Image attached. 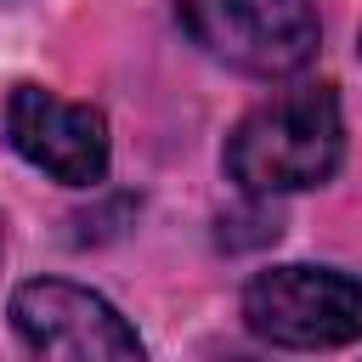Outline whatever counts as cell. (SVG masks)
Here are the masks:
<instances>
[{
	"mask_svg": "<svg viewBox=\"0 0 362 362\" xmlns=\"http://www.w3.org/2000/svg\"><path fill=\"white\" fill-rule=\"evenodd\" d=\"M345 158V113L334 85H288L249 107L226 136V175L249 198L322 187Z\"/></svg>",
	"mask_w": 362,
	"mask_h": 362,
	"instance_id": "obj_1",
	"label": "cell"
},
{
	"mask_svg": "<svg viewBox=\"0 0 362 362\" xmlns=\"http://www.w3.org/2000/svg\"><path fill=\"white\" fill-rule=\"evenodd\" d=\"M243 322L283 351H339L362 339V283L339 266H266L243 288Z\"/></svg>",
	"mask_w": 362,
	"mask_h": 362,
	"instance_id": "obj_2",
	"label": "cell"
},
{
	"mask_svg": "<svg viewBox=\"0 0 362 362\" xmlns=\"http://www.w3.org/2000/svg\"><path fill=\"white\" fill-rule=\"evenodd\" d=\"M175 17L204 57L255 79L300 74L322 40L311 0H181Z\"/></svg>",
	"mask_w": 362,
	"mask_h": 362,
	"instance_id": "obj_3",
	"label": "cell"
},
{
	"mask_svg": "<svg viewBox=\"0 0 362 362\" xmlns=\"http://www.w3.org/2000/svg\"><path fill=\"white\" fill-rule=\"evenodd\" d=\"M11 328L34 356L62 362H124L141 356V334L85 283L34 277L11 294Z\"/></svg>",
	"mask_w": 362,
	"mask_h": 362,
	"instance_id": "obj_4",
	"label": "cell"
},
{
	"mask_svg": "<svg viewBox=\"0 0 362 362\" xmlns=\"http://www.w3.org/2000/svg\"><path fill=\"white\" fill-rule=\"evenodd\" d=\"M6 141L23 164L62 187H96L107 175V119L85 102H62L45 85H17L6 102Z\"/></svg>",
	"mask_w": 362,
	"mask_h": 362,
	"instance_id": "obj_5",
	"label": "cell"
},
{
	"mask_svg": "<svg viewBox=\"0 0 362 362\" xmlns=\"http://www.w3.org/2000/svg\"><path fill=\"white\" fill-rule=\"evenodd\" d=\"M356 51H362V34H356Z\"/></svg>",
	"mask_w": 362,
	"mask_h": 362,
	"instance_id": "obj_6",
	"label": "cell"
}]
</instances>
